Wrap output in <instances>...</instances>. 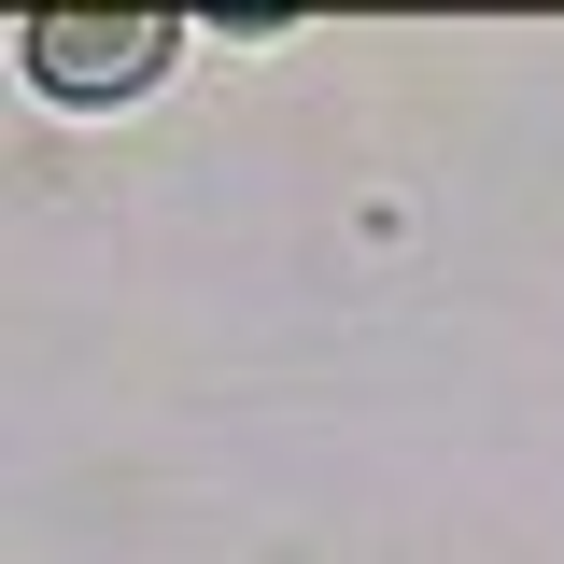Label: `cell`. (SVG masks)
I'll return each mask as SVG.
<instances>
[{
  "instance_id": "cell-1",
  "label": "cell",
  "mask_w": 564,
  "mask_h": 564,
  "mask_svg": "<svg viewBox=\"0 0 564 564\" xmlns=\"http://www.w3.org/2000/svg\"><path fill=\"white\" fill-rule=\"evenodd\" d=\"M29 70L57 99H128V85L170 70V14H43L29 29Z\"/></svg>"
}]
</instances>
